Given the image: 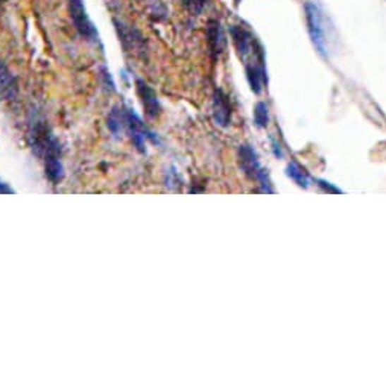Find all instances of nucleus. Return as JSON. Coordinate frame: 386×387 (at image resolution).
Returning <instances> with one entry per match:
<instances>
[{
	"instance_id": "obj_1",
	"label": "nucleus",
	"mask_w": 386,
	"mask_h": 387,
	"mask_svg": "<svg viewBox=\"0 0 386 387\" xmlns=\"http://www.w3.org/2000/svg\"><path fill=\"white\" fill-rule=\"evenodd\" d=\"M31 145L35 154L42 158L44 163V172L47 180L58 184L64 176V167L61 163V149H59L58 142L49 131L44 122L35 121L31 126Z\"/></svg>"
},
{
	"instance_id": "obj_2",
	"label": "nucleus",
	"mask_w": 386,
	"mask_h": 387,
	"mask_svg": "<svg viewBox=\"0 0 386 387\" xmlns=\"http://www.w3.org/2000/svg\"><path fill=\"white\" fill-rule=\"evenodd\" d=\"M68 14L73 22V26L85 42L97 44L99 34L95 23L92 22L90 16L87 13V8L84 5V0H68Z\"/></svg>"
},
{
	"instance_id": "obj_3",
	"label": "nucleus",
	"mask_w": 386,
	"mask_h": 387,
	"mask_svg": "<svg viewBox=\"0 0 386 387\" xmlns=\"http://www.w3.org/2000/svg\"><path fill=\"white\" fill-rule=\"evenodd\" d=\"M306 20H308V29L313 44L318 47L321 54H325V26H324V17L321 8L315 2L306 4Z\"/></svg>"
},
{
	"instance_id": "obj_4",
	"label": "nucleus",
	"mask_w": 386,
	"mask_h": 387,
	"mask_svg": "<svg viewBox=\"0 0 386 387\" xmlns=\"http://www.w3.org/2000/svg\"><path fill=\"white\" fill-rule=\"evenodd\" d=\"M230 35H231L237 55H239L243 61H248L250 56H254L259 52H262L260 44L255 42V38L246 27L233 25L230 27Z\"/></svg>"
},
{
	"instance_id": "obj_5",
	"label": "nucleus",
	"mask_w": 386,
	"mask_h": 387,
	"mask_svg": "<svg viewBox=\"0 0 386 387\" xmlns=\"http://www.w3.org/2000/svg\"><path fill=\"white\" fill-rule=\"evenodd\" d=\"M126 133L131 135L133 143L142 152L145 151L147 140H152L154 143L157 142L155 135L145 126L142 118L134 113V110H130V108H126Z\"/></svg>"
},
{
	"instance_id": "obj_6",
	"label": "nucleus",
	"mask_w": 386,
	"mask_h": 387,
	"mask_svg": "<svg viewBox=\"0 0 386 387\" xmlns=\"http://www.w3.org/2000/svg\"><path fill=\"white\" fill-rule=\"evenodd\" d=\"M114 25L119 39H121L125 51L131 54L134 52V55H142L145 52V38L142 37V34L130 25L119 22V20H114Z\"/></svg>"
},
{
	"instance_id": "obj_7",
	"label": "nucleus",
	"mask_w": 386,
	"mask_h": 387,
	"mask_svg": "<svg viewBox=\"0 0 386 387\" xmlns=\"http://www.w3.org/2000/svg\"><path fill=\"white\" fill-rule=\"evenodd\" d=\"M239 161H241L242 171L246 175H248L250 178H253V180L260 181L262 185H265V190L270 192L268 188H266V187H268V184H265L266 173H265L263 168L260 167L259 160H257V155L250 146H241L239 147ZM266 183H270V181H266Z\"/></svg>"
},
{
	"instance_id": "obj_8",
	"label": "nucleus",
	"mask_w": 386,
	"mask_h": 387,
	"mask_svg": "<svg viewBox=\"0 0 386 387\" xmlns=\"http://www.w3.org/2000/svg\"><path fill=\"white\" fill-rule=\"evenodd\" d=\"M207 44H209L210 55L216 59L225 51L227 38L219 20H210L207 25Z\"/></svg>"
},
{
	"instance_id": "obj_9",
	"label": "nucleus",
	"mask_w": 386,
	"mask_h": 387,
	"mask_svg": "<svg viewBox=\"0 0 386 387\" xmlns=\"http://www.w3.org/2000/svg\"><path fill=\"white\" fill-rule=\"evenodd\" d=\"M135 88H137V94L142 101L146 116L154 118L160 114V110H162L160 102H158V97L152 88L147 85L145 81H142V79H135Z\"/></svg>"
},
{
	"instance_id": "obj_10",
	"label": "nucleus",
	"mask_w": 386,
	"mask_h": 387,
	"mask_svg": "<svg viewBox=\"0 0 386 387\" xmlns=\"http://www.w3.org/2000/svg\"><path fill=\"white\" fill-rule=\"evenodd\" d=\"M18 93L17 79L9 70L8 66L0 59V99L2 101H13Z\"/></svg>"
},
{
	"instance_id": "obj_11",
	"label": "nucleus",
	"mask_w": 386,
	"mask_h": 387,
	"mask_svg": "<svg viewBox=\"0 0 386 387\" xmlns=\"http://www.w3.org/2000/svg\"><path fill=\"white\" fill-rule=\"evenodd\" d=\"M213 117L219 126H227L231 121V106L222 90H216L213 94Z\"/></svg>"
},
{
	"instance_id": "obj_12",
	"label": "nucleus",
	"mask_w": 386,
	"mask_h": 387,
	"mask_svg": "<svg viewBox=\"0 0 386 387\" xmlns=\"http://www.w3.org/2000/svg\"><path fill=\"white\" fill-rule=\"evenodd\" d=\"M107 125L111 134L116 137L126 133V108L114 106L110 114H108Z\"/></svg>"
},
{
	"instance_id": "obj_13",
	"label": "nucleus",
	"mask_w": 386,
	"mask_h": 387,
	"mask_svg": "<svg viewBox=\"0 0 386 387\" xmlns=\"http://www.w3.org/2000/svg\"><path fill=\"white\" fill-rule=\"evenodd\" d=\"M288 176L292 178V180L301 185V187H308L309 185V178H308V173H306L303 168L296 164V163H291L288 166Z\"/></svg>"
},
{
	"instance_id": "obj_14",
	"label": "nucleus",
	"mask_w": 386,
	"mask_h": 387,
	"mask_svg": "<svg viewBox=\"0 0 386 387\" xmlns=\"http://www.w3.org/2000/svg\"><path fill=\"white\" fill-rule=\"evenodd\" d=\"M254 122L257 126L265 128L270 122V113H268V106H266L263 102H259L254 108Z\"/></svg>"
},
{
	"instance_id": "obj_15",
	"label": "nucleus",
	"mask_w": 386,
	"mask_h": 387,
	"mask_svg": "<svg viewBox=\"0 0 386 387\" xmlns=\"http://www.w3.org/2000/svg\"><path fill=\"white\" fill-rule=\"evenodd\" d=\"M181 5L191 14H201L207 5V0H181Z\"/></svg>"
},
{
	"instance_id": "obj_16",
	"label": "nucleus",
	"mask_w": 386,
	"mask_h": 387,
	"mask_svg": "<svg viewBox=\"0 0 386 387\" xmlns=\"http://www.w3.org/2000/svg\"><path fill=\"white\" fill-rule=\"evenodd\" d=\"M9 193H16L14 188L9 184H6L5 181L0 180V195H9Z\"/></svg>"
},
{
	"instance_id": "obj_17",
	"label": "nucleus",
	"mask_w": 386,
	"mask_h": 387,
	"mask_svg": "<svg viewBox=\"0 0 386 387\" xmlns=\"http://www.w3.org/2000/svg\"><path fill=\"white\" fill-rule=\"evenodd\" d=\"M234 2H236V5H239V4H241V0H234Z\"/></svg>"
}]
</instances>
